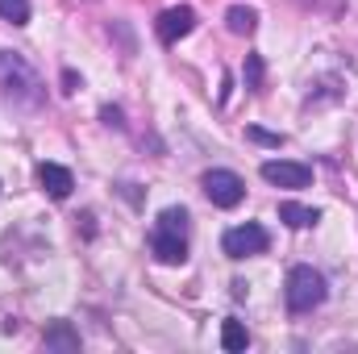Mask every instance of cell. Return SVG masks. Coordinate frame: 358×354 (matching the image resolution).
I'll return each mask as SVG.
<instances>
[{"instance_id": "obj_1", "label": "cell", "mask_w": 358, "mask_h": 354, "mask_svg": "<svg viewBox=\"0 0 358 354\" xmlns=\"http://www.w3.org/2000/svg\"><path fill=\"white\" fill-rule=\"evenodd\" d=\"M0 96L17 108H42L46 104V84L21 50H0Z\"/></svg>"}, {"instance_id": "obj_2", "label": "cell", "mask_w": 358, "mask_h": 354, "mask_svg": "<svg viewBox=\"0 0 358 354\" xmlns=\"http://www.w3.org/2000/svg\"><path fill=\"white\" fill-rule=\"evenodd\" d=\"M150 255L163 267H179L187 259V208H163L150 234Z\"/></svg>"}, {"instance_id": "obj_3", "label": "cell", "mask_w": 358, "mask_h": 354, "mask_svg": "<svg viewBox=\"0 0 358 354\" xmlns=\"http://www.w3.org/2000/svg\"><path fill=\"white\" fill-rule=\"evenodd\" d=\"M325 296H329V283H325V275L317 271V267H292L287 271V283H283V300H287V309L292 313H313V309H321L325 304Z\"/></svg>"}, {"instance_id": "obj_4", "label": "cell", "mask_w": 358, "mask_h": 354, "mask_svg": "<svg viewBox=\"0 0 358 354\" xmlns=\"http://www.w3.org/2000/svg\"><path fill=\"white\" fill-rule=\"evenodd\" d=\"M200 187H204V196H208L217 208H238V204L246 200V179L238 176V171H225V167L204 171Z\"/></svg>"}, {"instance_id": "obj_5", "label": "cell", "mask_w": 358, "mask_h": 354, "mask_svg": "<svg viewBox=\"0 0 358 354\" xmlns=\"http://www.w3.org/2000/svg\"><path fill=\"white\" fill-rule=\"evenodd\" d=\"M221 246H225V255H229V259H255V255H267L271 234L259 225V221H246V225L225 229Z\"/></svg>"}, {"instance_id": "obj_6", "label": "cell", "mask_w": 358, "mask_h": 354, "mask_svg": "<svg viewBox=\"0 0 358 354\" xmlns=\"http://www.w3.org/2000/svg\"><path fill=\"white\" fill-rule=\"evenodd\" d=\"M192 29H196V13H192L187 4L167 8V13L155 21V34H159V42H163V46H176L179 38H187Z\"/></svg>"}, {"instance_id": "obj_7", "label": "cell", "mask_w": 358, "mask_h": 354, "mask_svg": "<svg viewBox=\"0 0 358 354\" xmlns=\"http://www.w3.org/2000/svg\"><path fill=\"white\" fill-rule=\"evenodd\" d=\"M259 171H263V179L275 183V187H308V183H313V167L287 163V159H267Z\"/></svg>"}, {"instance_id": "obj_8", "label": "cell", "mask_w": 358, "mask_h": 354, "mask_svg": "<svg viewBox=\"0 0 358 354\" xmlns=\"http://www.w3.org/2000/svg\"><path fill=\"white\" fill-rule=\"evenodd\" d=\"M38 183L50 200H67L71 187H76V176L63 167V163H38Z\"/></svg>"}, {"instance_id": "obj_9", "label": "cell", "mask_w": 358, "mask_h": 354, "mask_svg": "<svg viewBox=\"0 0 358 354\" xmlns=\"http://www.w3.org/2000/svg\"><path fill=\"white\" fill-rule=\"evenodd\" d=\"M42 342H46V351H63V354L80 351V334L71 330V321H55V325L42 334Z\"/></svg>"}, {"instance_id": "obj_10", "label": "cell", "mask_w": 358, "mask_h": 354, "mask_svg": "<svg viewBox=\"0 0 358 354\" xmlns=\"http://www.w3.org/2000/svg\"><path fill=\"white\" fill-rule=\"evenodd\" d=\"M279 221H287L292 229H313V225L321 221V208H308V204L283 200V204H279Z\"/></svg>"}, {"instance_id": "obj_11", "label": "cell", "mask_w": 358, "mask_h": 354, "mask_svg": "<svg viewBox=\"0 0 358 354\" xmlns=\"http://www.w3.org/2000/svg\"><path fill=\"white\" fill-rule=\"evenodd\" d=\"M225 21H229V34H238V38H250V34L259 29V13L246 8V4H234Z\"/></svg>"}, {"instance_id": "obj_12", "label": "cell", "mask_w": 358, "mask_h": 354, "mask_svg": "<svg viewBox=\"0 0 358 354\" xmlns=\"http://www.w3.org/2000/svg\"><path fill=\"white\" fill-rule=\"evenodd\" d=\"M221 346L229 354H242L246 346H250V334H246V325L238 321V317H229L225 325H221Z\"/></svg>"}, {"instance_id": "obj_13", "label": "cell", "mask_w": 358, "mask_h": 354, "mask_svg": "<svg viewBox=\"0 0 358 354\" xmlns=\"http://www.w3.org/2000/svg\"><path fill=\"white\" fill-rule=\"evenodd\" d=\"M29 0H0V21L8 25H29Z\"/></svg>"}, {"instance_id": "obj_14", "label": "cell", "mask_w": 358, "mask_h": 354, "mask_svg": "<svg viewBox=\"0 0 358 354\" xmlns=\"http://www.w3.org/2000/svg\"><path fill=\"white\" fill-rule=\"evenodd\" d=\"M242 76H246V88H263V59H259V55H246V71H242Z\"/></svg>"}, {"instance_id": "obj_15", "label": "cell", "mask_w": 358, "mask_h": 354, "mask_svg": "<svg viewBox=\"0 0 358 354\" xmlns=\"http://www.w3.org/2000/svg\"><path fill=\"white\" fill-rule=\"evenodd\" d=\"M246 138H250V142H259V146H283V134H271V129H259V125H250V129H246Z\"/></svg>"}, {"instance_id": "obj_16", "label": "cell", "mask_w": 358, "mask_h": 354, "mask_svg": "<svg viewBox=\"0 0 358 354\" xmlns=\"http://www.w3.org/2000/svg\"><path fill=\"white\" fill-rule=\"evenodd\" d=\"M100 117H104V125H117V129L125 125V121H121V108H117V104H104V108H100Z\"/></svg>"}, {"instance_id": "obj_17", "label": "cell", "mask_w": 358, "mask_h": 354, "mask_svg": "<svg viewBox=\"0 0 358 354\" xmlns=\"http://www.w3.org/2000/svg\"><path fill=\"white\" fill-rule=\"evenodd\" d=\"M76 88H80V76H76V71L67 67V71H63V92L71 96V92H76Z\"/></svg>"}]
</instances>
